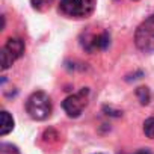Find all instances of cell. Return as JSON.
<instances>
[{
	"instance_id": "4",
	"label": "cell",
	"mask_w": 154,
	"mask_h": 154,
	"mask_svg": "<svg viewBox=\"0 0 154 154\" xmlns=\"http://www.w3.org/2000/svg\"><path fill=\"white\" fill-rule=\"evenodd\" d=\"M88 95H89V89L88 88H82L75 94L66 97L63 100V103H62V107L66 112V115L71 116V118L79 116L83 112V109L86 107V104H88Z\"/></svg>"
},
{
	"instance_id": "10",
	"label": "cell",
	"mask_w": 154,
	"mask_h": 154,
	"mask_svg": "<svg viewBox=\"0 0 154 154\" xmlns=\"http://www.w3.org/2000/svg\"><path fill=\"white\" fill-rule=\"evenodd\" d=\"M0 154H20V151L12 143H2L0 145Z\"/></svg>"
},
{
	"instance_id": "3",
	"label": "cell",
	"mask_w": 154,
	"mask_h": 154,
	"mask_svg": "<svg viewBox=\"0 0 154 154\" xmlns=\"http://www.w3.org/2000/svg\"><path fill=\"white\" fill-rule=\"evenodd\" d=\"M60 11L72 18H85L94 11V0H60Z\"/></svg>"
},
{
	"instance_id": "5",
	"label": "cell",
	"mask_w": 154,
	"mask_h": 154,
	"mask_svg": "<svg viewBox=\"0 0 154 154\" xmlns=\"http://www.w3.org/2000/svg\"><path fill=\"white\" fill-rule=\"evenodd\" d=\"M24 53V42L20 38H9L2 48V69H8Z\"/></svg>"
},
{
	"instance_id": "8",
	"label": "cell",
	"mask_w": 154,
	"mask_h": 154,
	"mask_svg": "<svg viewBox=\"0 0 154 154\" xmlns=\"http://www.w3.org/2000/svg\"><path fill=\"white\" fill-rule=\"evenodd\" d=\"M136 95H137V98H139V101L142 103V104H148V101H149V89L148 88H143V86H140V88H137L136 89Z\"/></svg>"
},
{
	"instance_id": "6",
	"label": "cell",
	"mask_w": 154,
	"mask_h": 154,
	"mask_svg": "<svg viewBox=\"0 0 154 154\" xmlns=\"http://www.w3.org/2000/svg\"><path fill=\"white\" fill-rule=\"evenodd\" d=\"M110 44V36L107 32H101L100 35H94L91 36V41L86 42V50L88 51H94V50H106Z\"/></svg>"
},
{
	"instance_id": "2",
	"label": "cell",
	"mask_w": 154,
	"mask_h": 154,
	"mask_svg": "<svg viewBox=\"0 0 154 154\" xmlns=\"http://www.w3.org/2000/svg\"><path fill=\"white\" fill-rule=\"evenodd\" d=\"M134 44L143 53H154V14L143 20L136 29Z\"/></svg>"
},
{
	"instance_id": "11",
	"label": "cell",
	"mask_w": 154,
	"mask_h": 154,
	"mask_svg": "<svg viewBox=\"0 0 154 154\" xmlns=\"http://www.w3.org/2000/svg\"><path fill=\"white\" fill-rule=\"evenodd\" d=\"M134 154H151V151L145 148V149H139V151H137V152H134Z\"/></svg>"
},
{
	"instance_id": "7",
	"label": "cell",
	"mask_w": 154,
	"mask_h": 154,
	"mask_svg": "<svg viewBox=\"0 0 154 154\" xmlns=\"http://www.w3.org/2000/svg\"><path fill=\"white\" fill-rule=\"evenodd\" d=\"M14 128V118L9 115V112L2 110V125H0V134L5 136Z\"/></svg>"
},
{
	"instance_id": "1",
	"label": "cell",
	"mask_w": 154,
	"mask_h": 154,
	"mask_svg": "<svg viewBox=\"0 0 154 154\" xmlns=\"http://www.w3.org/2000/svg\"><path fill=\"white\" fill-rule=\"evenodd\" d=\"M26 110L29 113V116L35 121H44L50 116L51 113V101L50 97L42 92V91H36L33 92L27 101H26Z\"/></svg>"
},
{
	"instance_id": "9",
	"label": "cell",
	"mask_w": 154,
	"mask_h": 154,
	"mask_svg": "<svg viewBox=\"0 0 154 154\" xmlns=\"http://www.w3.org/2000/svg\"><path fill=\"white\" fill-rule=\"evenodd\" d=\"M143 131L148 137L154 139V116L152 118H148L145 122H143Z\"/></svg>"
}]
</instances>
